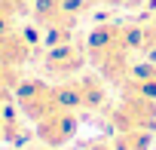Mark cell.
Segmentation results:
<instances>
[{"label":"cell","instance_id":"cell-1","mask_svg":"<svg viewBox=\"0 0 156 150\" xmlns=\"http://www.w3.org/2000/svg\"><path fill=\"white\" fill-rule=\"evenodd\" d=\"M55 92H58L61 107H67V110H95L107 98L104 83L98 77H70V80H61L55 86Z\"/></svg>","mask_w":156,"mask_h":150},{"label":"cell","instance_id":"cell-5","mask_svg":"<svg viewBox=\"0 0 156 150\" xmlns=\"http://www.w3.org/2000/svg\"><path fill=\"white\" fill-rule=\"evenodd\" d=\"M86 58H89L86 49H80L76 43L64 40V43H52V49H49L43 67H46V73H52V77L70 80V77H76V73L86 67Z\"/></svg>","mask_w":156,"mask_h":150},{"label":"cell","instance_id":"cell-4","mask_svg":"<svg viewBox=\"0 0 156 150\" xmlns=\"http://www.w3.org/2000/svg\"><path fill=\"white\" fill-rule=\"evenodd\" d=\"M76 129H80V120L67 107H61V110H55V113H49V116L34 123V132H37V138L46 147H64L76 135Z\"/></svg>","mask_w":156,"mask_h":150},{"label":"cell","instance_id":"cell-9","mask_svg":"<svg viewBox=\"0 0 156 150\" xmlns=\"http://www.w3.org/2000/svg\"><path fill=\"white\" fill-rule=\"evenodd\" d=\"M92 150H113V144H107V147H92Z\"/></svg>","mask_w":156,"mask_h":150},{"label":"cell","instance_id":"cell-3","mask_svg":"<svg viewBox=\"0 0 156 150\" xmlns=\"http://www.w3.org/2000/svg\"><path fill=\"white\" fill-rule=\"evenodd\" d=\"M12 95H16L19 110H22L31 123H37V120H43V116L61 110V101H58L55 86H46V83H40V80H25V83H19Z\"/></svg>","mask_w":156,"mask_h":150},{"label":"cell","instance_id":"cell-8","mask_svg":"<svg viewBox=\"0 0 156 150\" xmlns=\"http://www.w3.org/2000/svg\"><path fill=\"white\" fill-rule=\"evenodd\" d=\"M107 3H113V6H138L144 0H107Z\"/></svg>","mask_w":156,"mask_h":150},{"label":"cell","instance_id":"cell-10","mask_svg":"<svg viewBox=\"0 0 156 150\" xmlns=\"http://www.w3.org/2000/svg\"><path fill=\"white\" fill-rule=\"evenodd\" d=\"M153 28H156V16H153Z\"/></svg>","mask_w":156,"mask_h":150},{"label":"cell","instance_id":"cell-2","mask_svg":"<svg viewBox=\"0 0 156 150\" xmlns=\"http://www.w3.org/2000/svg\"><path fill=\"white\" fill-rule=\"evenodd\" d=\"M110 123L116 132H129V129H156V101L141 95V92H126V98L113 107Z\"/></svg>","mask_w":156,"mask_h":150},{"label":"cell","instance_id":"cell-7","mask_svg":"<svg viewBox=\"0 0 156 150\" xmlns=\"http://www.w3.org/2000/svg\"><path fill=\"white\" fill-rule=\"evenodd\" d=\"M150 147H153L150 129H129V132H116L113 138V150H150Z\"/></svg>","mask_w":156,"mask_h":150},{"label":"cell","instance_id":"cell-6","mask_svg":"<svg viewBox=\"0 0 156 150\" xmlns=\"http://www.w3.org/2000/svg\"><path fill=\"white\" fill-rule=\"evenodd\" d=\"M28 58H31V43H28L19 31L3 28V31H0V64L22 67Z\"/></svg>","mask_w":156,"mask_h":150}]
</instances>
